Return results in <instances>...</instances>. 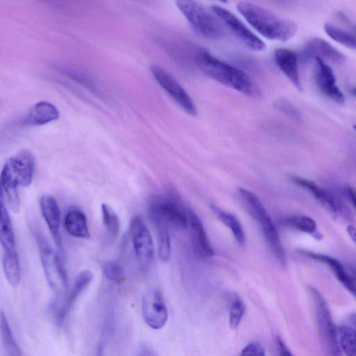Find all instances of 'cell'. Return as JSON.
<instances>
[{
  "mask_svg": "<svg viewBox=\"0 0 356 356\" xmlns=\"http://www.w3.org/2000/svg\"><path fill=\"white\" fill-rule=\"evenodd\" d=\"M284 224L296 230L310 234L316 238H321V235L317 231L316 223L312 218L303 215H292L284 219Z\"/></svg>",
  "mask_w": 356,
  "mask_h": 356,
  "instance_id": "cell-27",
  "label": "cell"
},
{
  "mask_svg": "<svg viewBox=\"0 0 356 356\" xmlns=\"http://www.w3.org/2000/svg\"><path fill=\"white\" fill-rule=\"evenodd\" d=\"M105 277L111 282H119L124 277V270L120 264L113 261L105 262L102 266Z\"/></svg>",
  "mask_w": 356,
  "mask_h": 356,
  "instance_id": "cell-33",
  "label": "cell"
},
{
  "mask_svg": "<svg viewBox=\"0 0 356 356\" xmlns=\"http://www.w3.org/2000/svg\"><path fill=\"white\" fill-rule=\"evenodd\" d=\"M3 195L0 196V242L3 252L16 250L15 238L8 209L3 202Z\"/></svg>",
  "mask_w": 356,
  "mask_h": 356,
  "instance_id": "cell-24",
  "label": "cell"
},
{
  "mask_svg": "<svg viewBox=\"0 0 356 356\" xmlns=\"http://www.w3.org/2000/svg\"><path fill=\"white\" fill-rule=\"evenodd\" d=\"M157 232L158 254L162 261L170 259L171 254L169 228L163 226L155 227Z\"/></svg>",
  "mask_w": 356,
  "mask_h": 356,
  "instance_id": "cell-32",
  "label": "cell"
},
{
  "mask_svg": "<svg viewBox=\"0 0 356 356\" xmlns=\"http://www.w3.org/2000/svg\"><path fill=\"white\" fill-rule=\"evenodd\" d=\"M352 92H353L355 95H356V88H353V89L352 90Z\"/></svg>",
  "mask_w": 356,
  "mask_h": 356,
  "instance_id": "cell-42",
  "label": "cell"
},
{
  "mask_svg": "<svg viewBox=\"0 0 356 356\" xmlns=\"http://www.w3.org/2000/svg\"><path fill=\"white\" fill-rule=\"evenodd\" d=\"M133 356H157L156 353L146 345L140 346Z\"/></svg>",
  "mask_w": 356,
  "mask_h": 356,
  "instance_id": "cell-37",
  "label": "cell"
},
{
  "mask_svg": "<svg viewBox=\"0 0 356 356\" xmlns=\"http://www.w3.org/2000/svg\"><path fill=\"white\" fill-rule=\"evenodd\" d=\"M151 72L161 87L185 112L193 116L197 115L193 99L176 79L159 65H152Z\"/></svg>",
  "mask_w": 356,
  "mask_h": 356,
  "instance_id": "cell-10",
  "label": "cell"
},
{
  "mask_svg": "<svg viewBox=\"0 0 356 356\" xmlns=\"http://www.w3.org/2000/svg\"><path fill=\"white\" fill-rule=\"evenodd\" d=\"M240 197L250 215L259 225L266 241L275 258L284 266L286 257L277 228L260 199L243 188L238 190Z\"/></svg>",
  "mask_w": 356,
  "mask_h": 356,
  "instance_id": "cell-4",
  "label": "cell"
},
{
  "mask_svg": "<svg viewBox=\"0 0 356 356\" xmlns=\"http://www.w3.org/2000/svg\"><path fill=\"white\" fill-rule=\"evenodd\" d=\"M142 314L146 324L152 329L162 328L168 317V312L162 293L158 289L145 294L141 302Z\"/></svg>",
  "mask_w": 356,
  "mask_h": 356,
  "instance_id": "cell-12",
  "label": "cell"
},
{
  "mask_svg": "<svg viewBox=\"0 0 356 356\" xmlns=\"http://www.w3.org/2000/svg\"><path fill=\"white\" fill-rule=\"evenodd\" d=\"M321 343L326 356H343L328 305L318 290L309 286Z\"/></svg>",
  "mask_w": 356,
  "mask_h": 356,
  "instance_id": "cell-5",
  "label": "cell"
},
{
  "mask_svg": "<svg viewBox=\"0 0 356 356\" xmlns=\"http://www.w3.org/2000/svg\"><path fill=\"white\" fill-rule=\"evenodd\" d=\"M275 59L282 73L298 90H301L296 54L291 49L280 48L275 52Z\"/></svg>",
  "mask_w": 356,
  "mask_h": 356,
  "instance_id": "cell-20",
  "label": "cell"
},
{
  "mask_svg": "<svg viewBox=\"0 0 356 356\" xmlns=\"http://www.w3.org/2000/svg\"><path fill=\"white\" fill-rule=\"evenodd\" d=\"M211 9L217 17L247 47L254 51H262L266 48L265 43L232 12L217 5L213 6Z\"/></svg>",
  "mask_w": 356,
  "mask_h": 356,
  "instance_id": "cell-11",
  "label": "cell"
},
{
  "mask_svg": "<svg viewBox=\"0 0 356 356\" xmlns=\"http://www.w3.org/2000/svg\"><path fill=\"white\" fill-rule=\"evenodd\" d=\"M196 60L199 68L216 81L248 96L259 95L257 88L245 72L220 60L207 50L200 49Z\"/></svg>",
  "mask_w": 356,
  "mask_h": 356,
  "instance_id": "cell-2",
  "label": "cell"
},
{
  "mask_svg": "<svg viewBox=\"0 0 356 356\" xmlns=\"http://www.w3.org/2000/svg\"><path fill=\"white\" fill-rule=\"evenodd\" d=\"M2 266L9 284L17 286L21 279L20 264L17 250L3 252Z\"/></svg>",
  "mask_w": 356,
  "mask_h": 356,
  "instance_id": "cell-26",
  "label": "cell"
},
{
  "mask_svg": "<svg viewBox=\"0 0 356 356\" xmlns=\"http://www.w3.org/2000/svg\"><path fill=\"white\" fill-rule=\"evenodd\" d=\"M92 279L93 274L89 270H83L76 275L71 292L57 310L56 319L58 323H61L66 319L76 299L88 286Z\"/></svg>",
  "mask_w": 356,
  "mask_h": 356,
  "instance_id": "cell-18",
  "label": "cell"
},
{
  "mask_svg": "<svg viewBox=\"0 0 356 356\" xmlns=\"http://www.w3.org/2000/svg\"><path fill=\"white\" fill-rule=\"evenodd\" d=\"M35 167L33 154L29 150H21L10 156L4 163L0 176L1 193L6 197L10 209L15 213L19 210L20 201L18 186L31 185Z\"/></svg>",
  "mask_w": 356,
  "mask_h": 356,
  "instance_id": "cell-1",
  "label": "cell"
},
{
  "mask_svg": "<svg viewBox=\"0 0 356 356\" xmlns=\"http://www.w3.org/2000/svg\"><path fill=\"white\" fill-rule=\"evenodd\" d=\"M101 211L104 225L109 234L116 238L118 236L120 221V218L112 207L106 203L101 205Z\"/></svg>",
  "mask_w": 356,
  "mask_h": 356,
  "instance_id": "cell-31",
  "label": "cell"
},
{
  "mask_svg": "<svg viewBox=\"0 0 356 356\" xmlns=\"http://www.w3.org/2000/svg\"><path fill=\"white\" fill-rule=\"evenodd\" d=\"M314 80L318 90L332 101L343 104L346 98L337 85L336 77L332 69L321 58H315Z\"/></svg>",
  "mask_w": 356,
  "mask_h": 356,
  "instance_id": "cell-14",
  "label": "cell"
},
{
  "mask_svg": "<svg viewBox=\"0 0 356 356\" xmlns=\"http://www.w3.org/2000/svg\"><path fill=\"white\" fill-rule=\"evenodd\" d=\"M342 20L348 24L349 26V29L351 31V33H353L356 36V24H352L350 21L344 16L343 15L339 16Z\"/></svg>",
  "mask_w": 356,
  "mask_h": 356,
  "instance_id": "cell-40",
  "label": "cell"
},
{
  "mask_svg": "<svg viewBox=\"0 0 356 356\" xmlns=\"http://www.w3.org/2000/svg\"><path fill=\"white\" fill-rule=\"evenodd\" d=\"M346 231L350 238L356 243V227L349 225L346 227Z\"/></svg>",
  "mask_w": 356,
  "mask_h": 356,
  "instance_id": "cell-39",
  "label": "cell"
},
{
  "mask_svg": "<svg viewBox=\"0 0 356 356\" xmlns=\"http://www.w3.org/2000/svg\"><path fill=\"white\" fill-rule=\"evenodd\" d=\"M340 348L346 356H356V312L350 314L337 327Z\"/></svg>",
  "mask_w": 356,
  "mask_h": 356,
  "instance_id": "cell-23",
  "label": "cell"
},
{
  "mask_svg": "<svg viewBox=\"0 0 356 356\" xmlns=\"http://www.w3.org/2000/svg\"><path fill=\"white\" fill-rule=\"evenodd\" d=\"M274 106L280 112L293 119L300 120L302 118L300 111L286 99H278L275 100Z\"/></svg>",
  "mask_w": 356,
  "mask_h": 356,
  "instance_id": "cell-34",
  "label": "cell"
},
{
  "mask_svg": "<svg viewBox=\"0 0 356 356\" xmlns=\"http://www.w3.org/2000/svg\"><path fill=\"white\" fill-rule=\"evenodd\" d=\"M324 30L334 41L356 50V36L349 31L343 30L330 23L324 24Z\"/></svg>",
  "mask_w": 356,
  "mask_h": 356,
  "instance_id": "cell-30",
  "label": "cell"
},
{
  "mask_svg": "<svg viewBox=\"0 0 356 356\" xmlns=\"http://www.w3.org/2000/svg\"><path fill=\"white\" fill-rule=\"evenodd\" d=\"M346 193L347 196L356 209V189L351 186H348L346 188Z\"/></svg>",
  "mask_w": 356,
  "mask_h": 356,
  "instance_id": "cell-38",
  "label": "cell"
},
{
  "mask_svg": "<svg viewBox=\"0 0 356 356\" xmlns=\"http://www.w3.org/2000/svg\"><path fill=\"white\" fill-rule=\"evenodd\" d=\"M1 332L6 356H22L4 313L1 312Z\"/></svg>",
  "mask_w": 356,
  "mask_h": 356,
  "instance_id": "cell-29",
  "label": "cell"
},
{
  "mask_svg": "<svg viewBox=\"0 0 356 356\" xmlns=\"http://www.w3.org/2000/svg\"><path fill=\"white\" fill-rule=\"evenodd\" d=\"M305 256L319 262L323 263L330 268L337 280L356 299V283L343 265L337 259L324 254L309 251H303Z\"/></svg>",
  "mask_w": 356,
  "mask_h": 356,
  "instance_id": "cell-17",
  "label": "cell"
},
{
  "mask_svg": "<svg viewBox=\"0 0 356 356\" xmlns=\"http://www.w3.org/2000/svg\"><path fill=\"white\" fill-rule=\"evenodd\" d=\"M176 4L197 33L207 39L222 37L223 31L218 20L199 3L193 1H178Z\"/></svg>",
  "mask_w": 356,
  "mask_h": 356,
  "instance_id": "cell-6",
  "label": "cell"
},
{
  "mask_svg": "<svg viewBox=\"0 0 356 356\" xmlns=\"http://www.w3.org/2000/svg\"><path fill=\"white\" fill-rule=\"evenodd\" d=\"M229 302V324L232 329L236 328L240 324L245 312V305L243 299L236 292L227 293Z\"/></svg>",
  "mask_w": 356,
  "mask_h": 356,
  "instance_id": "cell-28",
  "label": "cell"
},
{
  "mask_svg": "<svg viewBox=\"0 0 356 356\" xmlns=\"http://www.w3.org/2000/svg\"><path fill=\"white\" fill-rule=\"evenodd\" d=\"M188 218L192 241L195 250L202 257H212L214 254V251L208 239L201 220L192 210L188 211Z\"/></svg>",
  "mask_w": 356,
  "mask_h": 356,
  "instance_id": "cell-19",
  "label": "cell"
},
{
  "mask_svg": "<svg viewBox=\"0 0 356 356\" xmlns=\"http://www.w3.org/2000/svg\"><path fill=\"white\" fill-rule=\"evenodd\" d=\"M59 111L50 102L41 101L33 105L24 118L22 124L25 125H42L57 120Z\"/></svg>",
  "mask_w": 356,
  "mask_h": 356,
  "instance_id": "cell-21",
  "label": "cell"
},
{
  "mask_svg": "<svg viewBox=\"0 0 356 356\" xmlns=\"http://www.w3.org/2000/svg\"><path fill=\"white\" fill-rule=\"evenodd\" d=\"M291 179L296 184L307 191L330 213L334 216H345L349 213L343 204L327 189L321 187L314 181L298 176H291Z\"/></svg>",
  "mask_w": 356,
  "mask_h": 356,
  "instance_id": "cell-13",
  "label": "cell"
},
{
  "mask_svg": "<svg viewBox=\"0 0 356 356\" xmlns=\"http://www.w3.org/2000/svg\"><path fill=\"white\" fill-rule=\"evenodd\" d=\"M40 257L44 276L51 289L56 293H64L68 287V278L58 254L42 236H38Z\"/></svg>",
  "mask_w": 356,
  "mask_h": 356,
  "instance_id": "cell-8",
  "label": "cell"
},
{
  "mask_svg": "<svg viewBox=\"0 0 356 356\" xmlns=\"http://www.w3.org/2000/svg\"><path fill=\"white\" fill-rule=\"evenodd\" d=\"M64 225L67 232L74 237L88 238L90 236L86 214L76 206L72 205L67 209Z\"/></svg>",
  "mask_w": 356,
  "mask_h": 356,
  "instance_id": "cell-22",
  "label": "cell"
},
{
  "mask_svg": "<svg viewBox=\"0 0 356 356\" xmlns=\"http://www.w3.org/2000/svg\"><path fill=\"white\" fill-rule=\"evenodd\" d=\"M211 208L220 220L229 229L236 242L243 245L245 242V234L239 220L232 213L224 211L215 204H211Z\"/></svg>",
  "mask_w": 356,
  "mask_h": 356,
  "instance_id": "cell-25",
  "label": "cell"
},
{
  "mask_svg": "<svg viewBox=\"0 0 356 356\" xmlns=\"http://www.w3.org/2000/svg\"><path fill=\"white\" fill-rule=\"evenodd\" d=\"M302 56L307 60L317 58L336 63H341L346 60V57L341 52L320 38H312L305 44L302 51Z\"/></svg>",
  "mask_w": 356,
  "mask_h": 356,
  "instance_id": "cell-15",
  "label": "cell"
},
{
  "mask_svg": "<svg viewBox=\"0 0 356 356\" xmlns=\"http://www.w3.org/2000/svg\"><path fill=\"white\" fill-rule=\"evenodd\" d=\"M239 356H266V353L259 342L252 341L245 346Z\"/></svg>",
  "mask_w": 356,
  "mask_h": 356,
  "instance_id": "cell-35",
  "label": "cell"
},
{
  "mask_svg": "<svg viewBox=\"0 0 356 356\" xmlns=\"http://www.w3.org/2000/svg\"><path fill=\"white\" fill-rule=\"evenodd\" d=\"M353 129H354V130H355V132H356V125H354V126H353Z\"/></svg>",
  "mask_w": 356,
  "mask_h": 356,
  "instance_id": "cell-43",
  "label": "cell"
},
{
  "mask_svg": "<svg viewBox=\"0 0 356 356\" xmlns=\"http://www.w3.org/2000/svg\"><path fill=\"white\" fill-rule=\"evenodd\" d=\"M130 234L138 262L143 270L150 267L154 254L151 234L141 216H134L130 222Z\"/></svg>",
  "mask_w": 356,
  "mask_h": 356,
  "instance_id": "cell-9",
  "label": "cell"
},
{
  "mask_svg": "<svg viewBox=\"0 0 356 356\" xmlns=\"http://www.w3.org/2000/svg\"><path fill=\"white\" fill-rule=\"evenodd\" d=\"M352 277H353L355 283H356V266H349Z\"/></svg>",
  "mask_w": 356,
  "mask_h": 356,
  "instance_id": "cell-41",
  "label": "cell"
},
{
  "mask_svg": "<svg viewBox=\"0 0 356 356\" xmlns=\"http://www.w3.org/2000/svg\"><path fill=\"white\" fill-rule=\"evenodd\" d=\"M148 213L154 226L183 230L188 224V216L172 200L155 195L150 199Z\"/></svg>",
  "mask_w": 356,
  "mask_h": 356,
  "instance_id": "cell-7",
  "label": "cell"
},
{
  "mask_svg": "<svg viewBox=\"0 0 356 356\" xmlns=\"http://www.w3.org/2000/svg\"><path fill=\"white\" fill-rule=\"evenodd\" d=\"M238 12L261 35L273 40L285 42L296 33L295 22L280 18L271 12L247 1L236 5Z\"/></svg>",
  "mask_w": 356,
  "mask_h": 356,
  "instance_id": "cell-3",
  "label": "cell"
},
{
  "mask_svg": "<svg viewBox=\"0 0 356 356\" xmlns=\"http://www.w3.org/2000/svg\"><path fill=\"white\" fill-rule=\"evenodd\" d=\"M275 342L277 356H294L280 336L276 337Z\"/></svg>",
  "mask_w": 356,
  "mask_h": 356,
  "instance_id": "cell-36",
  "label": "cell"
},
{
  "mask_svg": "<svg viewBox=\"0 0 356 356\" xmlns=\"http://www.w3.org/2000/svg\"><path fill=\"white\" fill-rule=\"evenodd\" d=\"M42 216L51 232L53 239L59 249L62 248L60 234V211L57 201L51 195H44L40 199Z\"/></svg>",
  "mask_w": 356,
  "mask_h": 356,
  "instance_id": "cell-16",
  "label": "cell"
}]
</instances>
